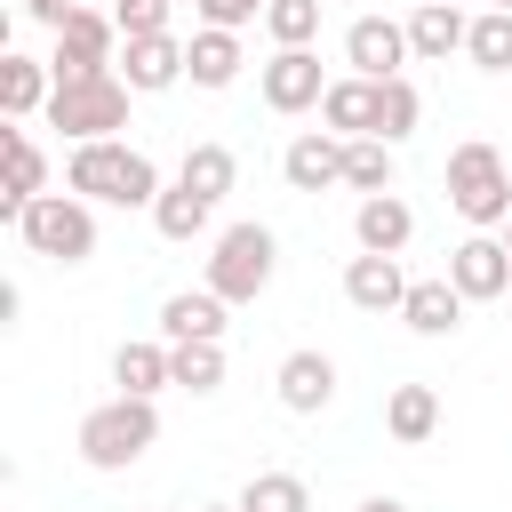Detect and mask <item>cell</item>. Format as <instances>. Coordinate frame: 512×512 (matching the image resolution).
<instances>
[{
    "mask_svg": "<svg viewBox=\"0 0 512 512\" xmlns=\"http://www.w3.org/2000/svg\"><path fill=\"white\" fill-rule=\"evenodd\" d=\"M64 192L104 200V208H152L168 184H160L152 152H136V144H120V136H104V144H72V160H64Z\"/></svg>",
    "mask_w": 512,
    "mask_h": 512,
    "instance_id": "6da1fadb",
    "label": "cell"
},
{
    "mask_svg": "<svg viewBox=\"0 0 512 512\" xmlns=\"http://www.w3.org/2000/svg\"><path fill=\"white\" fill-rule=\"evenodd\" d=\"M448 208L472 224V232H496V224H512V168H504V152L488 144V136H464L456 152H448Z\"/></svg>",
    "mask_w": 512,
    "mask_h": 512,
    "instance_id": "7a4b0ae2",
    "label": "cell"
},
{
    "mask_svg": "<svg viewBox=\"0 0 512 512\" xmlns=\"http://www.w3.org/2000/svg\"><path fill=\"white\" fill-rule=\"evenodd\" d=\"M160 440V408L152 400H136V392H112L104 408H88L80 416V464H96V472H128L144 448Z\"/></svg>",
    "mask_w": 512,
    "mask_h": 512,
    "instance_id": "3957f363",
    "label": "cell"
},
{
    "mask_svg": "<svg viewBox=\"0 0 512 512\" xmlns=\"http://www.w3.org/2000/svg\"><path fill=\"white\" fill-rule=\"evenodd\" d=\"M128 80L120 72H80V80H56V96H48V128H64L72 144H104V136H120L128 128Z\"/></svg>",
    "mask_w": 512,
    "mask_h": 512,
    "instance_id": "277c9868",
    "label": "cell"
},
{
    "mask_svg": "<svg viewBox=\"0 0 512 512\" xmlns=\"http://www.w3.org/2000/svg\"><path fill=\"white\" fill-rule=\"evenodd\" d=\"M16 240L48 264H88L96 256V200L80 192H40L24 216H16Z\"/></svg>",
    "mask_w": 512,
    "mask_h": 512,
    "instance_id": "5b68a950",
    "label": "cell"
},
{
    "mask_svg": "<svg viewBox=\"0 0 512 512\" xmlns=\"http://www.w3.org/2000/svg\"><path fill=\"white\" fill-rule=\"evenodd\" d=\"M272 264H280V240L264 224H224L216 248H208V288L224 304H256L272 288Z\"/></svg>",
    "mask_w": 512,
    "mask_h": 512,
    "instance_id": "8992f818",
    "label": "cell"
},
{
    "mask_svg": "<svg viewBox=\"0 0 512 512\" xmlns=\"http://www.w3.org/2000/svg\"><path fill=\"white\" fill-rule=\"evenodd\" d=\"M120 24H112V8H72L64 24H56V48H48V72L56 80H80V72H112L120 56Z\"/></svg>",
    "mask_w": 512,
    "mask_h": 512,
    "instance_id": "52a82bcc",
    "label": "cell"
},
{
    "mask_svg": "<svg viewBox=\"0 0 512 512\" xmlns=\"http://www.w3.org/2000/svg\"><path fill=\"white\" fill-rule=\"evenodd\" d=\"M448 280H456L464 304H496V296L512 288V248H504L496 232H464V240L448 248Z\"/></svg>",
    "mask_w": 512,
    "mask_h": 512,
    "instance_id": "ba28073f",
    "label": "cell"
},
{
    "mask_svg": "<svg viewBox=\"0 0 512 512\" xmlns=\"http://www.w3.org/2000/svg\"><path fill=\"white\" fill-rule=\"evenodd\" d=\"M344 64H352L360 80H400V64H408V24H392V16H352V24H344Z\"/></svg>",
    "mask_w": 512,
    "mask_h": 512,
    "instance_id": "9c48e42d",
    "label": "cell"
},
{
    "mask_svg": "<svg viewBox=\"0 0 512 512\" xmlns=\"http://www.w3.org/2000/svg\"><path fill=\"white\" fill-rule=\"evenodd\" d=\"M184 56H192V40H176V32H152V40H120V80L136 88V96H160V88H176L184 80Z\"/></svg>",
    "mask_w": 512,
    "mask_h": 512,
    "instance_id": "30bf717a",
    "label": "cell"
},
{
    "mask_svg": "<svg viewBox=\"0 0 512 512\" xmlns=\"http://www.w3.org/2000/svg\"><path fill=\"white\" fill-rule=\"evenodd\" d=\"M264 104L272 112H320V96H328V80H320V56L312 48H272V64H264Z\"/></svg>",
    "mask_w": 512,
    "mask_h": 512,
    "instance_id": "8fae6325",
    "label": "cell"
},
{
    "mask_svg": "<svg viewBox=\"0 0 512 512\" xmlns=\"http://www.w3.org/2000/svg\"><path fill=\"white\" fill-rule=\"evenodd\" d=\"M280 176H288V192H328V184H344V136H328V128L288 136Z\"/></svg>",
    "mask_w": 512,
    "mask_h": 512,
    "instance_id": "7c38bea8",
    "label": "cell"
},
{
    "mask_svg": "<svg viewBox=\"0 0 512 512\" xmlns=\"http://www.w3.org/2000/svg\"><path fill=\"white\" fill-rule=\"evenodd\" d=\"M352 240H360V256H400L416 240V208L400 192H376V200L352 208Z\"/></svg>",
    "mask_w": 512,
    "mask_h": 512,
    "instance_id": "4fadbf2b",
    "label": "cell"
},
{
    "mask_svg": "<svg viewBox=\"0 0 512 512\" xmlns=\"http://www.w3.org/2000/svg\"><path fill=\"white\" fill-rule=\"evenodd\" d=\"M160 344H224V296L216 288H176L160 304Z\"/></svg>",
    "mask_w": 512,
    "mask_h": 512,
    "instance_id": "5bb4252c",
    "label": "cell"
},
{
    "mask_svg": "<svg viewBox=\"0 0 512 512\" xmlns=\"http://www.w3.org/2000/svg\"><path fill=\"white\" fill-rule=\"evenodd\" d=\"M272 384H280V408H288V416H320V408L336 400V360H328V352H288Z\"/></svg>",
    "mask_w": 512,
    "mask_h": 512,
    "instance_id": "9a60e30c",
    "label": "cell"
},
{
    "mask_svg": "<svg viewBox=\"0 0 512 512\" xmlns=\"http://www.w3.org/2000/svg\"><path fill=\"white\" fill-rule=\"evenodd\" d=\"M464 40H472V16H464V8H448V0H416V16H408V56L448 64Z\"/></svg>",
    "mask_w": 512,
    "mask_h": 512,
    "instance_id": "2e32d148",
    "label": "cell"
},
{
    "mask_svg": "<svg viewBox=\"0 0 512 512\" xmlns=\"http://www.w3.org/2000/svg\"><path fill=\"white\" fill-rule=\"evenodd\" d=\"M48 96H56V72H48V56H0V112L8 120H32V112H48Z\"/></svg>",
    "mask_w": 512,
    "mask_h": 512,
    "instance_id": "e0dca14e",
    "label": "cell"
},
{
    "mask_svg": "<svg viewBox=\"0 0 512 512\" xmlns=\"http://www.w3.org/2000/svg\"><path fill=\"white\" fill-rule=\"evenodd\" d=\"M0 152H8V192H0V216L16 224V216L48 192V160H40V144H32L24 128H0Z\"/></svg>",
    "mask_w": 512,
    "mask_h": 512,
    "instance_id": "ac0fdd59",
    "label": "cell"
},
{
    "mask_svg": "<svg viewBox=\"0 0 512 512\" xmlns=\"http://www.w3.org/2000/svg\"><path fill=\"white\" fill-rule=\"evenodd\" d=\"M344 296H352L360 312H400V304H408L400 256H352V264H344Z\"/></svg>",
    "mask_w": 512,
    "mask_h": 512,
    "instance_id": "d6986e66",
    "label": "cell"
},
{
    "mask_svg": "<svg viewBox=\"0 0 512 512\" xmlns=\"http://www.w3.org/2000/svg\"><path fill=\"white\" fill-rule=\"evenodd\" d=\"M320 120H328V136H376V80H360V72H344V80H328V96H320Z\"/></svg>",
    "mask_w": 512,
    "mask_h": 512,
    "instance_id": "ffe728a7",
    "label": "cell"
},
{
    "mask_svg": "<svg viewBox=\"0 0 512 512\" xmlns=\"http://www.w3.org/2000/svg\"><path fill=\"white\" fill-rule=\"evenodd\" d=\"M400 320H408L416 336H456V320H464V296H456V280H448V272H432V280H408V304H400Z\"/></svg>",
    "mask_w": 512,
    "mask_h": 512,
    "instance_id": "44dd1931",
    "label": "cell"
},
{
    "mask_svg": "<svg viewBox=\"0 0 512 512\" xmlns=\"http://www.w3.org/2000/svg\"><path fill=\"white\" fill-rule=\"evenodd\" d=\"M384 432H392L400 448H424V440L440 432V392H432V384H392V392H384Z\"/></svg>",
    "mask_w": 512,
    "mask_h": 512,
    "instance_id": "7402d4cb",
    "label": "cell"
},
{
    "mask_svg": "<svg viewBox=\"0 0 512 512\" xmlns=\"http://www.w3.org/2000/svg\"><path fill=\"white\" fill-rule=\"evenodd\" d=\"M240 64H248V56H240V32L200 24V32H192V56H184V80H192V88H232Z\"/></svg>",
    "mask_w": 512,
    "mask_h": 512,
    "instance_id": "603a6c76",
    "label": "cell"
},
{
    "mask_svg": "<svg viewBox=\"0 0 512 512\" xmlns=\"http://www.w3.org/2000/svg\"><path fill=\"white\" fill-rule=\"evenodd\" d=\"M112 384L136 392V400H152L160 384H176V352L168 344H120L112 352Z\"/></svg>",
    "mask_w": 512,
    "mask_h": 512,
    "instance_id": "cb8c5ba5",
    "label": "cell"
},
{
    "mask_svg": "<svg viewBox=\"0 0 512 512\" xmlns=\"http://www.w3.org/2000/svg\"><path fill=\"white\" fill-rule=\"evenodd\" d=\"M232 176H240L232 144H184V160H176V184H192L200 200H224V192H232Z\"/></svg>",
    "mask_w": 512,
    "mask_h": 512,
    "instance_id": "d4e9b609",
    "label": "cell"
},
{
    "mask_svg": "<svg viewBox=\"0 0 512 512\" xmlns=\"http://www.w3.org/2000/svg\"><path fill=\"white\" fill-rule=\"evenodd\" d=\"M208 216H216V200H200L192 184H168V192L152 200V232H160V240H200Z\"/></svg>",
    "mask_w": 512,
    "mask_h": 512,
    "instance_id": "484cf974",
    "label": "cell"
},
{
    "mask_svg": "<svg viewBox=\"0 0 512 512\" xmlns=\"http://www.w3.org/2000/svg\"><path fill=\"white\" fill-rule=\"evenodd\" d=\"M416 120H424L416 80H408V72H400V80H376V136H384V144H400V136H416Z\"/></svg>",
    "mask_w": 512,
    "mask_h": 512,
    "instance_id": "4316f807",
    "label": "cell"
},
{
    "mask_svg": "<svg viewBox=\"0 0 512 512\" xmlns=\"http://www.w3.org/2000/svg\"><path fill=\"white\" fill-rule=\"evenodd\" d=\"M344 184H352L360 200L392 192V144H384V136H352V144H344Z\"/></svg>",
    "mask_w": 512,
    "mask_h": 512,
    "instance_id": "83f0119b",
    "label": "cell"
},
{
    "mask_svg": "<svg viewBox=\"0 0 512 512\" xmlns=\"http://www.w3.org/2000/svg\"><path fill=\"white\" fill-rule=\"evenodd\" d=\"M464 56H472L480 72H512V8H480V16H472Z\"/></svg>",
    "mask_w": 512,
    "mask_h": 512,
    "instance_id": "f1b7e54d",
    "label": "cell"
},
{
    "mask_svg": "<svg viewBox=\"0 0 512 512\" xmlns=\"http://www.w3.org/2000/svg\"><path fill=\"white\" fill-rule=\"evenodd\" d=\"M232 504H240V512H312V488H304L296 472H256Z\"/></svg>",
    "mask_w": 512,
    "mask_h": 512,
    "instance_id": "f546056e",
    "label": "cell"
},
{
    "mask_svg": "<svg viewBox=\"0 0 512 512\" xmlns=\"http://www.w3.org/2000/svg\"><path fill=\"white\" fill-rule=\"evenodd\" d=\"M264 32H272V48H312L320 0H272V8H264Z\"/></svg>",
    "mask_w": 512,
    "mask_h": 512,
    "instance_id": "4dcf8cb0",
    "label": "cell"
},
{
    "mask_svg": "<svg viewBox=\"0 0 512 512\" xmlns=\"http://www.w3.org/2000/svg\"><path fill=\"white\" fill-rule=\"evenodd\" d=\"M176 352V392H216L224 384V344H168Z\"/></svg>",
    "mask_w": 512,
    "mask_h": 512,
    "instance_id": "1f68e13d",
    "label": "cell"
},
{
    "mask_svg": "<svg viewBox=\"0 0 512 512\" xmlns=\"http://www.w3.org/2000/svg\"><path fill=\"white\" fill-rule=\"evenodd\" d=\"M168 0H112V24H120V40H152V32H168Z\"/></svg>",
    "mask_w": 512,
    "mask_h": 512,
    "instance_id": "d6a6232c",
    "label": "cell"
},
{
    "mask_svg": "<svg viewBox=\"0 0 512 512\" xmlns=\"http://www.w3.org/2000/svg\"><path fill=\"white\" fill-rule=\"evenodd\" d=\"M192 8H200V24L240 32V24H264V8H272V0H192Z\"/></svg>",
    "mask_w": 512,
    "mask_h": 512,
    "instance_id": "836d02e7",
    "label": "cell"
},
{
    "mask_svg": "<svg viewBox=\"0 0 512 512\" xmlns=\"http://www.w3.org/2000/svg\"><path fill=\"white\" fill-rule=\"evenodd\" d=\"M72 8H80V0H24V16H40V24H48V32H56V24H64V16H72Z\"/></svg>",
    "mask_w": 512,
    "mask_h": 512,
    "instance_id": "e575fe53",
    "label": "cell"
},
{
    "mask_svg": "<svg viewBox=\"0 0 512 512\" xmlns=\"http://www.w3.org/2000/svg\"><path fill=\"white\" fill-rule=\"evenodd\" d=\"M360 512H408V504H400V496H368Z\"/></svg>",
    "mask_w": 512,
    "mask_h": 512,
    "instance_id": "d590c367",
    "label": "cell"
},
{
    "mask_svg": "<svg viewBox=\"0 0 512 512\" xmlns=\"http://www.w3.org/2000/svg\"><path fill=\"white\" fill-rule=\"evenodd\" d=\"M200 512H240V504H200Z\"/></svg>",
    "mask_w": 512,
    "mask_h": 512,
    "instance_id": "8d00e7d4",
    "label": "cell"
},
{
    "mask_svg": "<svg viewBox=\"0 0 512 512\" xmlns=\"http://www.w3.org/2000/svg\"><path fill=\"white\" fill-rule=\"evenodd\" d=\"M488 8H512V0H488Z\"/></svg>",
    "mask_w": 512,
    "mask_h": 512,
    "instance_id": "74e56055",
    "label": "cell"
},
{
    "mask_svg": "<svg viewBox=\"0 0 512 512\" xmlns=\"http://www.w3.org/2000/svg\"><path fill=\"white\" fill-rule=\"evenodd\" d=\"M504 248H512V224H504Z\"/></svg>",
    "mask_w": 512,
    "mask_h": 512,
    "instance_id": "f35d334b",
    "label": "cell"
},
{
    "mask_svg": "<svg viewBox=\"0 0 512 512\" xmlns=\"http://www.w3.org/2000/svg\"><path fill=\"white\" fill-rule=\"evenodd\" d=\"M320 8H336V0H320Z\"/></svg>",
    "mask_w": 512,
    "mask_h": 512,
    "instance_id": "ab89813d",
    "label": "cell"
},
{
    "mask_svg": "<svg viewBox=\"0 0 512 512\" xmlns=\"http://www.w3.org/2000/svg\"><path fill=\"white\" fill-rule=\"evenodd\" d=\"M168 8H184V0H168Z\"/></svg>",
    "mask_w": 512,
    "mask_h": 512,
    "instance_id": "60d3db41",
    "label": "cell"
},
{
    "mask_svg": "<svg viewBox=\"0 0 512 512\" xmlns=\"http://www.w3.org/2000/svg\"><path fill=\"white\" fill-rule=\"evenodd\" d=\"M448 8H464V0H448Z\"/></svg>",
    "mask_w": 512,
    "mask_h": 512,
    "instance_id": "b9f144b4",
    "label": "cell"
}]
</instances>
